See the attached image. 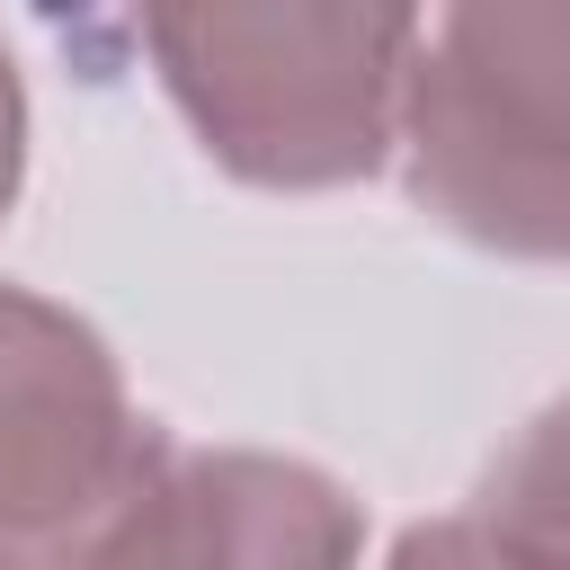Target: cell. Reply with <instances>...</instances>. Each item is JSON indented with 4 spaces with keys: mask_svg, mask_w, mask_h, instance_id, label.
I'll list each match as a JSON object with an SVG mask.
<instances>
[{
    "mask_svg": "<svg viewBox=\"0 0 570 570\" xmlns=\"http://www.w3.org/2000/svg\"><path fill=\"white\" fill-rule=\"evenodd\" d=\"M125 18L223 178L330 196L392 169L419 0H125Z\"/></svg>",
    "mask_w": 570,
    "mask_h": 570,
    "instance_id": "6da1fadb",
    "label": "cell"
},
{
    "mask_svg": "<svg viewBox=\"0 0 570 570\" xmlns=\"http://www.w3.org/2000/svg\"><path fill=\"white\" fill-rule=\"evenodd\" d=\"M392 160L428 223L552 267L570 249V0H419Z\"/></svg>",
    "mask_w": 570,
    "mask_h": 570,
    "instance_id": "7a4b0ae2",
    "label": "cell"
},
{
    "mask_svg": "<svg viewBox=\"0 0 570 570\" xmlns=\"http://www.w3.org/2000/svg\"><path fill=\"white\" fill-rule=\"evenodd\" d=\"M365 508L294 454L160 445L89 525L0 552V570H356Z\"/></svg>",
    "mask_w": 570,
    "mask_h": 570,
    "instance_id": "3957f363",
    "label": "cell"
},
{
    "mask_svg": "<svg viewBox=\"0 0 570 570\" xmlns=\"http://www.w3.org/2000/svg\"><path fill=\"white\" fill-rule=\"evenodd\" d=\"M160 445L169 428L134 410L116 347L71 303L0 276V552L89 525Z\"/></svg>",
    "mask_w": 570,
    "mask_h": 570,
    "instance_id": "277c9868",
    "label": "cell"
},
{
    "mask_svg": "<svg viewBox=\"0 0 570 570\" xmlns=\"http://www.w3.org/2000/svg\"><path fill=\"white\" fill-rule=\"evenodd\" d=\"M383 570H561V419H525L454 517L401 525Z\"/></svg>",
    "mask_w": 570,
    "mask_h": 570,
    "instance_id": "5b68a950",
    "label": "cell"
},
{
    "mask_svg": "<svg viewBox=\"0 0 570 570\" xmlns=\"http://www.w3.org/2000/svg\"><path fill=\"white\" fill-rule=\"evenodd\" d=\"M18 187H27V80H18V53L0 36V223H9Z\"/></svg>",
    "mask_w": 570,
    "mask_h": 570,
    "instance_id": "8992f818",
    "label": "cell"
}]
</instances>
